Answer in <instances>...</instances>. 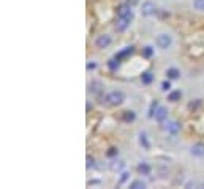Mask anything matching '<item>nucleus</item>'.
I'll return each instance as SVG.
<instances>
[{
  "label": "nucleus",
  "mask_w": 204,
  "mask_h": 189,
  "mask_svg": "<svg viewBox=\"0 0 204 189\" xmlns=\"http://www.w3.org/2000/svg\"><path fill=\"white\" fill-rule=\"evenodd\" d=\"M105 99H106V103H108V105L117 107V105H120V103L125 100V94H123L122 91H111V92L106 94Z\"/></svg>",
  "instance_id": "nucleus-1"
},
{
  "label": "nucleus",
  "mask_w": 204,
  "mask_h": 189,
  "mask_svg": "<svg viewBox=\"0 0 204 189\" xmlns=\"http://www.w3.org/2000/svg\"><path fill=\"white\" fill-rule=\"evenodd\" d=\"M155 43H157V46L160 50H168L169 46L172 45V38H171V35H168V34H160L157 38H155Z\"/></svg>",
  "instance_id": "nucleus-2"
},
{
  "label": "nucleus",
  "mask_w": 204,
  "mask_h": 189,
  "mask_svg": "<svg viewBox=\"0 0 204 189\" xmlns=\"http://www.w3.org/2000/svg\"><path fill=\"white\" fill-rule=\"evenodd\" d=\"M117 18H127V19H130L133 21L135 14H133V10H132V5H122L119 10H117Z\"/></svg>",
  "instance_id": "nucleus-3"
},
{
  "label": "nucleus",
  "mask_w": 204,
  "mask_h": 189,
  "mask_svg": "<svg viewBox=\"0 0 204 189\" xmlns=\"http://www.w3.org/2000/svg\"><path fill=\"white\" fill-rule=\"evenodd\" d=\"M154 118L157 123H165L166 118H168V108L165 107H157L155 108V113H154Z\"/></svg>",
  "instance_id": "nucleus-4"
},
{
  "label": "nucleus",
  "mask_w": 204,
  "mask_h": 189,
  "mask_svg": "<svg viewBox=\"0 0 204 189\" xmlns=\"http://www.w3.org/2000/svg\"><path fill=\"white\" fill-rule=\"evenodd\" d=\"M111 37L109 35H100L97 40H95V45H97V48H100V50H105V48H108V46L111 45Z\"/></svg>",
  "instance_id": "nucleus-5"
},
{
  "label": "nucleus",
  "mask_w": 204,
  "mask_h": 189,
  "mask_svg": "<svg viewBox=\"0 0 204 189\" xmlns=\"http://www.w3.org/2000/svg\"><path fill=\"white\" fill-rule=\"evenodd\" d=\"M130 19H127V18H117V21H116V29H117V32H125L127 30V27L130 26Z\"/></svg>",
  "instance_id": "nucleus-6"
},
{
  "label": "nucleus",
  "mask_w": 204,
  "mask_h": 189,
  "mask_svg": "<svg viewBox=\"0 0 204 189\" xmlns=\"http://www.w3.org/2000/svg\"><path fill=\"white\" fill-rule=\"evenodd\" d=\"M155 11H157V8H155V5L152 2H144L142 3V10H141L142 16H152Z\"/></svg>",
  "instance_id": "nucleus-7"
},
{
  "label": "nucleus",
  "mask_w": 204,
  "mask_h": 189,
  "mask_svg": "<svg viewBox=\"0 0 204 189\" xmlns=\"http://www.w3.org/2000/svg\"><path fill=\"white\" fill-rule=\"evenodd\" d=\"M190 154L195 157H202L204 156V143H195L190 148Z\"/></svg>",
  "instance_id": "nucleus-8"
},
{
  "label": "nucleus",
  "mask_w": 204,
  "mask_h": 189,
  "mask_svg": "<svg viewBox=\"0 0 204 189\" xmlns=\"http://www.w3.org/2000/svg\"><path fill=\"white\" fill-rule=\"evenodd\" d=\"M166 130H168V134H171V135H176L177 132L181 130V124L177 123V121H171V123H168V126H166Z\"/></svg>",
  "instance_id": "nucleus-9"
},
{
  "label": "nucleus",
  "mask_w": 204,
  "mask_h": 189,
  "mask_svg": "<svg viewBox=\"0 0 204 189\" xmlns=\"http://www.w3.org/2000/svg\"><path fill=\"white\" fill-rule=\"evenodd\" d=\"M123 167H125V162L120 160V159H114V160L109 164V169H111L112 172H120Z\"/></svg>",
  "instance_id": "nucleus-10"
},
{
  "label": "nucleus",
  "mask_w": 204,
  "mask_h": 189,
  "mask_svg": "<svg viewBox=\"0 0 204 189\" xmlns=\"http://www.w3.org/2000/svg\"><path fill=\"white\" fill-rule=\"evenodd\" d=\"M166 76H168V80H177V78H181V72L172 67V68L166 70Z\"/></svg>",
  "instance_id": "nucleus-11"
},
{
  "label": "nucleus",
  "mask_w": 204,
  "mask_h": 189,
  "mask_svg": "<svg viewBox=\"0 0 204 189\" xmlns=\"http://www.w3.org/2000/svg\"><path fill=\"white\" fill-rule=\"evenodd\" d=\"M139 145L144 148V150H149L150 148V143H149V140H147V135L144 132L139 134Z\"/></svg>",
  "instance_id": "nucleus-12"
},
{
  "label": "nucleus",
  "mask_w": 204,
  "mask_h": 189,
  "mask_svg": "<svg viewBox=\"0 0 204 189\" xmlns=\"http://www.w3.org/2000/svg\"><path fill=\"white\" fill-rule=\"evenodd\" d=\"M133 53V46H127V48L123 50V51H120L119 54H116V59L119 60V59H122V57H127V56H130Z\"/></svg>",
  "instance_id": "nucleus-13"
},
{
  "label": "nucleus",
  "mask_w": 204,
  "mask_h": 189,
  "mask_svg": "<svg viewBox=\"0 0 204 189\" xmlns=\"http://www.w3.org/2000/svg\"><path fill=\"white\" fill-rule=\"evenodd\" d=\"M181 97H182V92H181V91H171L169 96H168V99H169L171 102H177Z\"/></svg>",
  "instance_id": "nucleus-14"
},
{
  "label": "nucleus",
  "mask_w": 204,
  "mask_h": 189,
  "mask_svg": "<svg viewBox=\"0 0 204 189\" xmlns=\"http://www.w3.org/2000/svg\"><path fill=\"white\" fill-rule=\"evenodd\" d=\"M138 170H139V173H142V175H149V173H150V165L146 164V162H142V164L138 165Z\"/></svg>",
  "instance_id": "nucleus-15"
},
{
  "label": "nucleus",
  "mask_w": 204,
  "mask_h": 189,
  "mask_svg": "<svg viewBox=\"0 0 204 189\" xmlns=\"http://www.w3.org/2000/svg\"><path fill=\"white\" fill-rule=\"evenodd\" d=\"M142 56L146 59H150L152 56H154V48H152V46H144V48H142Z\"/></svg>",
  "instance_id": "nucleus-16"
},
{
  "label": "nucleus",
  "mask_w": 204,
  "mask_h": 189,
  "mask_svg": "<svg viewBox=\"0 0 204 189\" xmlns=\"http://www.w3.org/2000/svg\"><path fill=\"white\" fill-rule=\"evenodd\" d=\"M130 187L132 189H142V187H146V183L142 180H135L130 183Z\"/></svg>",
  "instance_id": "nucleus-17"
},
{
  "label": "nucleus",
  "mask_w": 204,
  "mask_h": 189,
  "mask_svg": "<svg viewBox=\"0 0 204 189\" xmlns=\"http://www.w3.org/2000/svg\"><path fill=\"white\" fill-rule=\"evenodd\" d=\"M152 80H154V75H152L150 72H146V73H142V76H141V81H142L144 84H150Z\"/></svg>",
  "instance_id": "nucleus-18"
},
{
  "label": "nucleus",
  "mask_w": 204,
  "mask_h": 189,
  "mask_svg": "<svg viewBox=\"0 0 204 189\" xmlns=\"http://www.w3.org/2000/svg\"><path fill=\"white\" fill-rule=\"evenodd\" d=\"M123 121H127V123L135 121V113L133 111H125L123 113Z\"/></svg>",
  "instance_id": "nucleus-19"
},
{
  "label": "nucleus",
  "mask_w": 204,
  "mask_h": 189,
  "mask_svg": "<svg viewBox=\"0 0 204 189\" xmlns=\"http://www.w3.org/2000/svg\"><path fill=\"white\" fill-rule=\"evenodd\" d=\"M193 7L198 11H204V0H193Z\"/></svg>",
  "instance_id": "nucleus-20"
},
{
  "label": "nucleus",
  "mask_w": 204,
  "mask_h": 189,
  "mask_svg": "<svg viewBox=\"0 0 204 189\" xmlns=\"http://www.w3.org/2000/svg\"><path fill=\"white\" fill-rule=\"evenodd\" d=\"M128 178H130V173L128 172H123L122 176H120V180H119V184H125L127 181H128Z\"/></svg>",
  "instance_id": "nucleus-21"
},
{
  "label": "nucleus",
  "mask_w": 204,
  "mask_h": 189,
  "mask_svg": "<svg viewBox=\"0 0 204 189\" xmlns=\"http://www.w3.org/2000/svg\"><path fill=\"white\" fill-rule=\"evenodd\" d=\"M109 68H112V70H117V68H119L117 59H116V60H109Z\"/></svg>",
  "instance_id": "nucleus-22"
},
{
  "label": "nucleus",
  "mask_w": 204,
  "mask_h": 189,
  "mask_svg": "<svg viewBox=\"0 0 204 189\" xmlns=\"http://www.w3.org/2000/svg\"><path fill=\"white\" fill-rule=\"evenodd\" d=\"M171 89V83L169 81H163L162 83V91H169Z\"/></svg>",
  "instance_id": "nucleus-23"
},
{
  "label": "nucleus",
  "mask_w": 204,
  "mask_h": 189,
  "mask_svg": "<svg viewBox=\"0 0 204 189\" xmlns=\"http://www.w3.org/2000/svg\"><path fill=\"white\" fill-rule=\"evenodd\" d=\"M116 154H117V148H111L108 151V156H116Z\"/></svg>",
  "instance_id": "nucleus-24"
},
{
  "label": "nucleus",
  "mask_w": 204,
  "mask_h": 189,
  "mask_svg": "<svg viewBox=\"0 0 204 189\" xmlns=\"http://www.w3.org/2000/svg\"><path fill=\"white\" fill-rule=\"evenodd\" d=\"M90 165H93V159L90 156H87V169H90Z\"/></svg>",
  "instance_id": "nucleus-25"
},
{
  "label": "nucleus",
  "mask_w": 204,
  "mask_h": 189,
  "mask_svg": "<svg viewBox=\"0 0 204 189\" xmlns=\"http://www.w3.org/2000/svg\"><path fill=\"white\" fill-rule=\"evenodd\" d=\"M95 67H97V65H95L93 62H89V64H87V70H93Z\"/></svg>",
  "instance_id": "nucleus-26"
},
{
  "label": "nucleus",
  "mask_w": 204,
  "mask_h": 189,
  "mask_svg": "<svg viewBox=\"0 0 204 189\" xmlns=\"http://www.w3.org/2000/svg\"><path fill=\"white\" fill-rule=\"evenodd\" d=\"M138 2H139V0H128V5H132V7H133V5H136Z\"/></svg>",
  "instance_id": "nucleus-27"
}]
</instances>
